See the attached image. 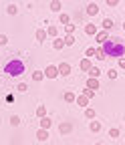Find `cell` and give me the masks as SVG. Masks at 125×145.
<instances>
[{
	"instance_id": "cell-9",
	"label": "cell",
	"mask_w": 125,
	"mask_h": 145,
	"mask_svg": "<svg viewBox=\"0 0 125 145\" xmlns=\"http://www.w3.org/2000/svg\"><path fill=\"white\" fill-rule=\"evenodd\" d=\"M97 12H99V6H97L95 2H91V4L87 6V14H91V16H95Z\"/></svg>"
},
{
	"instance_id": "cell-23",
	"label": "cell",
	"mask_w": 125,
	"mask_h": 145,
	"mask_svg": "<svg viewBox=\"0 0 125 145\" xmlns=\"http://www.w3.org/2000/svg\"><path fill=\"white\" fill-rule=\"evenodd\" d=\"M109 137H111V139H117V137H119V129H117V127L109 129Z\"/></svg>"
},
{
	"instance_id": "cell-10",
	"label": "cell",
	"mask_w": 125,
	"mask_h": 145,
	"mask_svg": "<svg viewBox=\"0 0 125 145\" xmlns=\"http://www.w3.org/2000/svg\"><path fill=\"white\" fill-rule=\"evenodd\" d=\"M87 89L97 91V89H99V81H97V79H89V81H87Z\"/></svg>"
},
{
	"instance_id": "cell-5",
	"label": "cell",
	"mask_w": 125,
	"mask_h": 145,
	"mask_svg": "<svg viewBox=\"0 0 125 145\" xmlns=\"http://www.w3.org/2000/svg\"><path fill=\"white\" fill-rule=\"evenodd\" d=\"M107 39H109V34H107V30H97V34H95V40L99 42V44H103Z\"/></svg>"
},
{
	"instance_id": "cell-21",
	"label": "cell",
	"mask_w": 125,
	"mask_h": 145,
	"mask_svg": "<svg viewBox=\"0 0 125 145\" xmlns=\"http://www.w3.org/2000/svg\"><path fill=\"white\" fill-rule=\"evenodd\" d=\"M63 42L71 46V44H73V42H75V36H73V34H67V36H65V39H63Z\"/></svg>"
},
{
	"instance_id": "cell-3",
	"label": "cell",
	"mask_w": 125,
	"mask_h": 145,
	"mask_svg": "<svg viewBox=\"0 0 125 145\" xmlns=\"http://www.w3.org/2000/svg\"><path fill=\"white\" fill-rule=\"evenodd\" d=\"M43 72H45V77H46V79H57V77H59V69H57L55 65H48Z\"/></svg>"
},
{
	"instance_id": "cell-15",
	"label": "cell",
	"mask_w": 125,
	"mask_h": 145,
	"mask_svg": "<svg viewBox=\"0 0 125 145\" xmlns=\"http://www.w3.org/2000/svg\"><path fill=\"white\" fill-rule=\"evenodd\" d=\"M46 34H50V36H52V39H57V34H59V28L50 24V26L46 28Z\"/></svg>"
},
{
	"instance_id": "cell-33",
	"label": "cell",
	"mask_w": 125,
	"mask_h": 145,
	"mask_svg": "<svg viewBox=\"0 0 125 145\" xmlns=\"http://www.w3.org/2000/svg\"><path fill=\"white\" fill-rule=\"evenodd\" d=\"M85 115H87L89 119H93V117H95V109H87V111H85Z\"/></svg>"
},
{
	"instance_id": "cell-22",
	"label": "cell",
	"mask_w": 125,
	"mask_h": 145,
	"mask_svg": "<svg viewBox=\"0 0 125 145\" xmlns=\"http://www.w3.org/2000/svg\"><path fill=\"white\" fill-rule=\"evenodd\" d=\"M91 131H93V133L101 131V123H99V121H93V123H91Z\"/></svg>"
},
{
	"instance_id": "cell-32",
	"label": "cell",
	"mask_w": 125,
	"mask_h": 145,
	"mask_svg": "<svg viewBox=\"0 0 125 145\" xmlns=\"http://www.w3.org/2000/svg\"><path fill=\"white\" fill-rule=\"evenodd\" d=\"M83 95H85L87 99H91V97L95 95V91H91V89H85V93H83Z\"/></svg>"
},
{
	"instance_id": "cell-18",
	"label": "cell",
	"mask_w": 125,
	"mask_h": 145,
	"mask_svg": "<svg viewBox=\"0 0 125 145\" xmlns=\"http://www.w3.org/2000/svg\"><path fill=\"white\" fill-rule=\"evenodd\" d=\"M95 54H97V59H99V61H105V59H107V54L103 52V48H101V46H99V48H95Z\"/></svg>"
},
{
	"instance_id": "cell-26",
	"label": "cell",
	"mask_w": 125,
	"mask_h": 145,
	"mask_svg": "<svg viewBox=\"0 0 125 145\" xmlns=\"http://www.w3.org/2000/svg\"><path fill=\"white\" fill-rule=\"evenodd\" d=\"M10 123H12L14 127H16V125H20V117H18V115H12V117H10Z\"/></svg>"
},
{
	"instance_id": "cell-17",
	"label": "cell",
	"mask_w": 125,
	"mask_h": 145,
	"mask_svg": "<svg viewBox=\"0 0 125 145\" xmlns=\"http://www.w3.org/2000/svg\"><path fill=\"white\" fill-rule=\"evenodd\" d=\"M46 137H48V133H46V129H41V131L37 133V139H39V141H46Z\"/></svg>"
},
{
	"instance_id": "cell-24",
	"label": "cell",
	"mask_w": 125,
	"mask_h": 145,
	"mask_svg": "<svg viewBox=\"0 0 125 145\" xmlns=\"http://www.w3.org/2000/svg\"><path fill=\"white\" fill-rule=\"evenodd\" d=\"M45 39H46V32H45V30H37V40H41V42H43Z\"/></svg>"
},
{
	"instance_id": "cell-13",
	"label": "cell",
	"mask_w": 125,
	"mask_h": 145,
	"mask_svg": "<svg viewBox=\"0 0 125 145\" xmlns=\"http://www.w3.org/2000/svg\"><path fill=\"white\" fill-rule=\"evenodd\" d=\"M43 79H45V72H43V71H34V72H32V81L41 83Z\"/></svg>"
},
{
	"instance_id": "cell-8",
	"label": "cell",
	"mask_w": 125,
	"mask_h": 145,
	"mask_svg": "<svg viewBox=\"0 0 125 145\" xmlns=\"http://www.w3.org/2000/svg\"><path fill=\"white\" fill-rule=\"evenodd\" d=\"M87 72H89V77H91V79H97V77L101 75V69H99V67H91Z\"/></svg>"
},
{
	"instance_id": "cell-2",
	"label": "cell",
	"mask_w": 125,
	"mask_h": 145,
	"mask_svg": "<svg viewBox=\"0 0 125 145\" xmlns=\"http://www.w3.org/2000/svg\"><path fill=\"white\" fill-rule=\"evenodd\" d=\"M4 72H8L10 77H16V75H22V72H24V63H22L20 59H14V61L6 63V67H4Z\"/></svg>"
},
{
	"instance_id": "cell-37",
	"label": "cell",
	"mask_w": 125,
	"mask_h": 145,
	"mask_svg": "<svg viewBox=\"0 0 125 145\" xmlns=\"http://www.w3.org/2000/svg\"><path fill=\"white\" fill-rule=\"evenodd\" d=\"M119 69H125V57L119 59Z\"/></svg>"
},
{
	"instance_id": "cell-36",
	"label": "cell",
	"mask_w": 125,
	"mask_h": 145,
	"mask_svg": "<svg viewBox=\"0 0 125 145\" xmlns=\"http://www.w3.org/2000/svg\"><path fill=\"white\" fill-rule=\"evenodd\" d=\"M105 2L109 4V6H117V4H119V0H105Z\"/></svg>"
},
{
	"instance_id": "cell-12",
	"label": "cell",
	"mask_w": 125,
	"mask_h": 145,
	"mask_svg": "<svg viewBox=\"0 0 125 145\" xmlns=\"http://www.w3.org/2000/svg\"><path fill=\"white\" fill-rule=\"evenodd\" d=\"M85 34L95 36V34H97V26H95V24H87V26H85Z\"/></svg>"
},
{
	"instance_id": "cell-34",
	"label": "cell",
	"mask_w": 125,
	"mask_h": 145,
	"mask_svg": "<svg viewBox=\"0 0 125 145\" xmlns=\"http://www.w3.org/2000/svg\"><path fill=\"white\" fill-rule=\"evenodd\" d=\"M8 42V36L6 34H0V44H6Z\"/></svg>"
},
{
	"instance_id": "cell-20",
	"label": "cell",
	"mask_w": 125,
	"mask_h": 145,
	"mask_svg": "<svg viewBox=\"0 0 125 145\" xmlns=\"http://www.w3.org/2000/svg\"><path fill=\"white\" fill-rule=\"evenodd\" d=\"M77 97H75V93H71V91H67V93H65V101L67 103H73Z\"/></svg>"
},
{
	"instance_id": "cell-11",
	"label": "cell",
	"mask_w": 125,
	"mask_h": 145,
	"mask_svg": "<svg viewBox=\"0 0 125 145\" xmlns=\"http://www.w3.org/2000/svg\"><path fill=\"white\" fill-rule=\"evenodd\" d=\"M59 129H61V133L65 135V133H71V131H73V125H71V123H61Z\"/></svg>"
},
{
	"instance_id": "cell-31",
	"label": "cell",
	"mask_w": 125,
	"mask_h": 145,
	"mask_svg": "<svg viewBox=\"0 0 125 145\" xmlns=\"http://www.w3.org/2000/svg\"><path fill=\"white\" fill-rule=\"evenodd\" d=\"M61 22H63V24H69V22H71L69 14H61Z\"/></svg>"
},
{
	"instance_id": "cell-1",
	"label": "cell",
	"mask_w": 125,
	"mask_h": 145,
	"mask_svg": "<svg viewBox=\"0 0 125 145\" xmlns=\"http://www.w3.org/2000/svg\"><path fill=\"white\" fill-rule=\"evenodd\" d=\"M101 48H103V52L107 57H115V59L125 57V42L121 39H107L101 44Z\"/></svg>"
},
{
	"instance_id": "cell-25",
	"label": "cell",
	"mask_w": 125,
	"mask_h": 145,
	"mask_svg": "<svg viewBox=\"0 0 125 145\" xmlns=\"http://www.w3.org/2000/svg\"><path fill=\"white\" fill-rule=\"evenodd\" d=\"M65 30H67V34H73V32H75V24H71V22L65 24Z\"/></svg>"
},
{
	"instance_id": "cell-39",
	"label": "cell",
	"mask_w": 125,
	"mask_h": 145,
	"mask_svg": "<svg viewBox=\"0 0 125 145\" xmlns=\"http://www.w3.org/2000/svg\"><path fill=\"white\" fill-rule=\"evenodd\" d=\"M123 30H125V22H123Z\"/></svg>"
},
{
	"instance_id": "cell-6",
	"label": "cell",
	"mask_w": 125,
	"mask_h": 145,
	"mask_svg": "<svg viewBox=\"0 0 125 145\" xmlns=\"http://www.w3.org/2000/svg\"><path fill=\"white\" fill-rule=\"evenodd\" d=\"M50 125H52V119H50V117H46V115L41 117V129H48Z\"/></svg>"
},
{
	"instance_id": "cell-40",
	"label": "cell",
	"mask_w": 125,
	"mask_h": 145,
	"mask_svg": "<svg viewBox=\"0 0 125 145\" xmlns=\"http://www.w3.org/2000/svg\"><path fill=\"white\" fill-rule=\"evenodd\" d=\"M95 145H101V143H95Z\"/></svg>"
},
{
	"instance_id": "cell-35",
	"label": "cell",
	"mask_w": 125,
	"mask_h": 145,
	"mask_svg": "<svg viewBox=\"0 0 125 145\" xmlns=\"http://www.w3.org/2000/svg\"><path fill=\"white\" fill-rule=\"evenodd\" d=\"M16 89H18V91H20V93H24V91H26V89H28V87H26V85H24V83H20V85H18V87H16Z\"/></svg>"
},
{
	"instance_id": "cell-29",
	"label": "cell",
	"mask_w": 125,
	"mask_h": 145,
	"mask_svg": "<svg viewBox=\"0 0 125 145\" xmlns=\"http://www.w3.org/2000/svg\"><path fill=\"white\" fill-rule=\"evenodd\" d=\"M37 115H39V117H45V115H46V109H45L43 105H41V107L37 109Z\"/></svg>"
},
{
	"instance_id": "cell-7",
	"label": "cell",
	"mask_w": 125,
	"mask_h": 145,
	"mask_svg": "<svg viewBox=\"0 0 125 145\" xmlns=\"http://www.w3.org/2000/svg\"><path fill=\"white\" fill-rule=\"evenodd\" d=\"M79 67H81V71H83V72H87V71L91 69L93 65H91V61H89V59H83V61L79 63Z\"/></svg>"
},
{
	"instance_id": "cell-16",
	"label": "cell",
	"mask_w": 125,
	"mask_h": 145,
	"mask_svg": "<svg viewBox=\"0 0 125 145\" xmlns=\"http://www.w3.org/2000/svg\"><path fill=\"white\" fill-rule=\"evenodd\" d=\"M113 28V20H111V18H105V20H103V30H111Z\"/></svg>"
},
{
	"instance_id": "cell-19",
	"label": "cell",
	"mask_w": 125,
	"mask_h": 145,
	"mask_svg": "<svg viewBox=\"0 0 125 145\" xmlns=\"http://www.w3.org/2000/svg\"><path fill=\"white\" fill-rule=\"evenodd\" d=\"M50 10L52 12H59L61 10V2H59V0H52V2H50Z\"/></svg>"
},
{
	"instance_id": "cell-30",
	"label": "cell",
	"mask_w": 125,
	"mask_h": 145,
	"mask_svg": "<svg viewBox=\"0 0 125 145\" xmlns=\"http://www.w3.org/2000/svg\"><path fill=\"white\" fill-rule=\"evenodd\" d=\"M107 77H109V79H115V77H117V71H115V69H109V71H107Z\"/></svg>"
},
{
	"instance_id": "cell-4",
	"label": "cell",
	"mask_w": 125,
	"mask_h": 145,
	"mask_svg": "<svg viewBox=\"0 0 125 145\" xmlns=\"http://www.w3.org/2000/svg\"><path fill=\"white\" fill-rule=\"evenodd\" d=\"M57 69H59V75H63V77H69L71 75V65L69 63H61Z\"/></svg>"
},
{
	"instance_id": "cell-28",
	"label": "cell",
	"mask_w": 125,
	"mask_h": 145,
	"mask_svg": "<svg viewBox=\"0 0 125 145\" xmlns=\"http://www.w3.org/2000/svg\"><path fill=\"white\" fill-rule=\"evenodd\" d=\"M52 46H55V48H63V46H65V42H63L61 39H55V42H52Z\"/></svg>"
},
{
	"instance_id": "cell-27",
	"label": "cell",
	"mask_w": 125,
	"mask_h": 145,
	"mask_svg": "<svg viewBox=\"0 0 125 145\" xmlns=\"http://www.w3.org/2000/svg\"><path fill=\"white\" fill-rule=\"evenodd\" d=\"M6 12H8V14H16V12H18V6H14V4H10V6L6 8Z\"/></svg>"
},
{
	"instance_id": "cell-14",
	"label": "cell",
	"mask_w": 125,
	"mask_h": 145,
	"mask_svg": "<svg viewBox=\"0 0 125 145\" xmlns=\"http://www.w3.org/2000/svg\"><path fill=\"white\" fill-rule=\"evenodd\" d=\"M75 103H77V105H81V107H87V103H89V99H87L85 95H79V97L75 99Z\"/></svg>"
},
{
	"instance_id": "cell-38",
	"label": "cell",
	"mask_w": 125,
	"mask_h": 145,
	"mask_svg": "<svg viewBox=\"0 0 125 145\" xmlns=\"http://www.w3.org/2000/svg\"><path fill=\"white\" fill-rule=\"evenodd\" d=\"M95 54V48H87V57H93Z\"/></svg>"
}]
</instances>
